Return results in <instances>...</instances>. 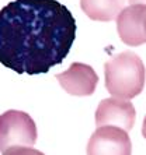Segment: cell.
I'll return each mask as SVG.
<instances>
[{
	"label": "cell",
	"instance_id": "6da1fadb",
	"mask_svg": "<svg viewBox=\"0 0 146 155\" xmlns=\"http://www.w3.org/2000/svg\"><path fill=\"white\" fill-rule=\"evenodd\" d=\"M72 13L56 0H14L0 10V63L18 74H42L69 54Z\"/></svg>",
	"mask_w": 146,
	"mask_h": 155
},
{
	"label": "cell",
	"instance_id": "7a4b0ae2",
	"mask_svg": "<svg viewBox=\"0 0 146 155\" xmlns=\"http://www.w3.org/2000/svg\"><path fill=\"white\" fill-rule=\"evenodd\" d=\"M145 67L132 52H124L106 63V87L114 97L131 99L142 92Z\"/></svg>",
	"mask_w": 146,
	"mask_h": 155
},
{
	"label": "cell",
	"instance_id": "3957f363",
	"mask_svg": "<svg viewBox=\"0 0 146 155\" xmlns=\"http://www.w3.org/2000/svg\"><path fill=\"white\" fill-rule=\"evenodd\" d=\"M36 141V126L34 120L21 110L10 109L0 115V152L21 154L31 151Z\"/></svg>",
	"mask_w": 146,
	"mask_h": 155
},
{
	"label": "cell",
	"instance_id": "277c9868",
	"mask_svg": "<svg viewBox=\"0 0 146 155\" xmlns=\"http://www.w3.org/2000/svg\"><path fill=\"white\" fill-rule=\"evenodd\" d=\"M146 4H132L118 14L117 29L121 39L129 46H138L146 42L145 31Z\"/></svg>",
	"mask_w": 146,
	"mask_h": 155
},
{
	"label": "cell",
	"instance_id": "5b68a950",
	"mask_svg": "<svg viewBox=\"0 0 146 155\" xmlns=\"http://www.w3.org/2000/svg\"><path fill=\"white\" fill-rule=\"evenodd\" d=\"M89 154H129L131 140L118 126L106 124L96 130L87 147Z\"/></svg>",
	"mask_w": 146,
	"mask_h": 155
},
{
	"label": "cell",
	"instance_id": "8992f818",
	"mask_svg": "<svg viewBox=\"0 0 146 155\" xmlns=\"http://www.w3.org/2000/svg\"><path fill=\"white\" fill-rule=\"evenodd\" d=\"M56 80L62 88L72 95H91L97 85V74L87 64L73 63L62 74H56Z\"/></svg>",
	"mask_w": 146,
	"mask_h": 155
},
{
	"label": "cell",
	"instance_id": "52a82bcc",
	"mask_svg": "<svg viewBox=\"0 0 146 155\" xmlns=\"http://www.w3.org/2000/svg\"><path fill=\"white\" fill-rule=\"evenodd\" d=\"M135 122V109L131 102L120 99H104L96 112V123L99 126H118L131 130Z\"/></svg>",
	"mask_w": 146,
	"mask_h": 155
},
{
	"label": "cell",
	"instance_id": "ba28073f",
	"mask_svg": "<svg viewBox=\"0 0 146 155\" xmlns=\"http://www.w3.org/2000/svg\"><path fill=\"white\" fill-rule=\"evenodd\" d=\"M127 0H80L82 8L91 20L111 21L121 13Z\"/></svg>",
	"mask_w": 146,
	"mask_h": 155
},
{
	"label": "cell",
	"instance_id": "9c48e42d",
	"mask_svg": "<svg viewBox=\"0 0 146 155\" xmlns=\"http://www.w3.org/2000/svg\"><path fill=\"white\" fill-rule=\"evenodd\" d=\"M132 4H146V0H129Z\"/></svg>",
	"mask_w": 146,
	"mask_h": 155
},
{
	"label": "cell",
	"instance_id": "30bf717a",
	"mask_svg": "<svg viewBox=\"0 0 146 155\" xmlns=\"http://www.w3.org/2000/svg\"><path fill=\"white\" fill-rule=\"evenodd\" d=\"M143 136L146 138V117H145V122H143Z\"/></svg>",
	"mask_w": 146,
	"mask_h": 155
},
{
	"label": "cell",
	"instance_id": "8fae6325",
	"mask_svg": "<svg viewBox=\"0 0 146 155\" xmlns=\"http://www.w3.org/2000/svg\"><path fill=\"white\" fill-rule=\"evenodd\" d=\"M145 31H146V20H145Z\"/></svg>",
	"mask_w": 146,
	"mask_h": 155
}]
</instances>
